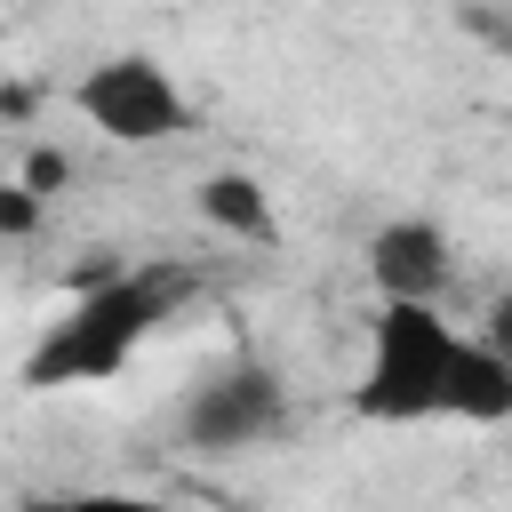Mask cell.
I'll list each match as a JSON object with an SVG mask.
<instances>
[{
  "label": "cell",
  "mask_w": 512,
  "mask_h": 512,
  "mask_svg": "<svg viewBox=\"0 0 512 512\" xmlns=\"http://www.w3.org/2000/svg\"><path fill=\"white\" fill-rule=\"evenodd\" d=\"M352 408L368 424H512V368L440 304H376Z\"/></svg>",
  "instance_id": "obj_1"
},
{
  "label": "cell",
  "mask_w": 512,
  "mask_h": 512,
  "mask_svg": "<svg viewBox=\"0 0 512 512\" xmlns=\"http://www.w3.org/2000/svg\"><path fill=\"white\" fill-rule=\"evenodd\" d=\"M200 216L216 224V232H232V240H256V248H272L280 240V224H272V192L248 176V168H216V176H200Z\"/></svg>",
  "instance_id": "obj_6"
},
{
  "label": "cell",
  "mask_w": 512,
  "mask_h": 512,
  "mask_svg": "<svg viewBox=\"0 0 512 512\" xmlns=\"http://www.w3.org/2000/svg\"><path fill=\"white\" fill-rule=\"evenodd\" d=\"M200 296L192 264H128L112 280H88L24 352V392H80V384H112L168 320L176 304Z\"/></svg>",
  "instance_id": "obj_2"
},
{
  "label": "cell",
  "mask_w": 512,
  "mask_h": 512,
  "mask_svg": "<svg viewBox=\"0 0 512 512\" xmlns=\"http://www.w3.org/2000/svg\"><path fill=\"white\" fill-rule=\"evenodd\" d=\"M480 344H488V352L512 368V296H496V304H488V320H480Z\"/></svg>",
  "instance_id": "obj_10"
},
{
  "label": "cell",
  "mask_w": 512,
  "mask_h": 512,
  "mask_svg": "<svg viewBox=\"0 0 512 512\" xmlns=\"http://www.w3.org/2000/svg\"><path fill=\"white\" fill-rule=\"evenodd\" d=\"M32 512H176L160 496H136V488H72V496H48Z\"/></svg>",
  "instance_id": "obj_7"
},
{
  "label": "cell",
  "mask_w": 512,
  "mask_h": 512,
  "mask_svg": "<svg viewBox=\"0 0 512 512\" xmlns=\"http://www.w3.org/2000/svg\"><path fill=\"white\" fill-rule=\"evenodd\" d=\"M72 112L104 136V144H168L192 128V104L176 88V72L144 48H120V56H96L80 80H72Z\"/></svg>",
  "instance_id": "obj_4"
},
{
  "label": "cell",
  "mask_w": 512,
  "mask_h": 512,
  "mask_svg": "<svg viewBox=\"0 0 512 512\" xmlns=\"http://www.w3.org/2000/svg\"><path fill=\"white\" fill-rule=\"evenodd\" d=\"M64 176H72V160H64V152H48V144H40L32 160H24V192H40V200H48V192H56Z\"/></svg>",
  "instance_id": "obj_9"
},
{
  "label": "cell",
  "mask_w": 512,
  "mask_h": 512,
  "mask_svg": "<svg viewBox=\"0 0 512 512\" xmlns=\"http://www.w3.org/2000/svg\"><path fill=\"white\" fill-rule=\"evenodd\" d=\"M176 432L192 456H248L288 432V384L272 360H224L176 400Z\"/></svg>",
  "instance_id": "obj_3"
},
{
  "label": "cell",
  "mask_w": 512,
  "mask_h": 512,
  "mask_svg": "<svg viewBox=\"0 0 512 512\" xmlns=\"http://www.w3.org/2000/svg\"><path fill=\"white\" fill-rule=\"evenodd\" d=\"M40 192H24V184H0V240H24V232H40Z\"/></svg>",
  "instance_id": "obj_8"
},
{
  "label": "cell",
  "mask_w": 512,
  "mask_h": 512,
  "mask_svg": "<svg viewBox=\"0 0 512 512\" xmlns=\"http://www.w3.org/2000/svg\"><path fill=\"white\" fill-rule=\"evenodd\" d=\"M368 280L384 304H440V288L456 280V248L432 216H384L368 232Z\"/></svg>",
  "instance_id": "obj_5"
}]
</instances>
